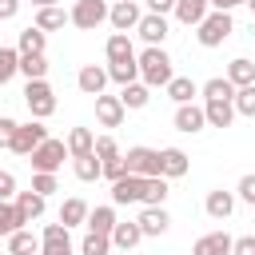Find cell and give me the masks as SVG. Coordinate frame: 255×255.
Masks as SVG:
<instances>
[{
	"label": "cell",
	"instance_id": "obj_46",
	"mask_svg": "<svg viewBox=\"0 0 255 255\" xmlns=\"http://www.w3.org/2000/svg\"><path fill=\"white\" fill-rule=\"evenodd\" d=\"M128 171V163H124V155H116V159H104V179H120Z\"/></svg>",
	"mask_w": 255,
	"mask_h": 255
},
{
	"label": "cell",
	"instance_id": "obj_3",
	"mask_svg": "<svg viewBox=\"0 0 255 255\" xmlns=\"http://www.w3.org/2000/svg\"><path fill=\"white\" fill-rule=\"evenodd\" d=\"M108 12H112L108 0H76L72 12H68V20H72L80 32H96L100 24H108Z\"/></svg>",
	"mask_w": 255,
	"mask_h": 255
},
{
	"label": "cell",
	"instance_id": "obj_20",
	"mask_svg": "<svg viewBox=\"0 0 255 255\" xmlns=\"http://www.w3.org/2000/svg\"><path fill=\"white\" fill-rule=\"evenodd\" d=\"M72 171H76V179H80V183H96V179L104 175V159H100L96 151L76 155V159H72Z\"/></svg>",
	"mask_w": 255,
	"mask_h": 255
},
{
	"label": "cell",
	"instance_id": "obj_39",
	"mask_svg": "<svg viewBox=\"0 0 255 255\" xmlns=\"http://www.w3.org/2000/svg\"><path fill=\"white\" fill-rule=\"evenodd\" d=\"M108 251H112V235H104V231H88L80 243V255H108Z\"/></svg>",
	"mask_w": 255,
	"mask_h": 255
},
{
	"label": "cell",
	"instance_id": "obj_34",
	"mask_svg": "<svg viewBox=\"0 0 255 255\" xmlns=\"http://www.w3.org/2000/svg\"><path fill=\"white\" fill-rule=\"evenodd\" d=\"M163 199H167V179L163 175H147L143 179V207H163Z\"/></svg>",
	"mask_w": 255,
	"mask_h": 255
},
{
	"label": "cell",
	"instance_id": "obj_38",
	"mask_svg": "<svg viewBox=\"0 0 255 255\" xmlns=\"http://www.w3.org/2000/svg\"><path fill=\"white\" fill-rule=\"evenodd\" d=\"M20 76L24 80H48V60L40 56H20Z\"/></svg>",
	"mask_w": 255,
	"mask_h": 255
},
{
	"label": "cell",
	"instance_id": "obj_40",
	"mask_svg": "<svg viewBox=\"0 0 255 255\" xmlns=\"http://www.w3.org/2000/svg\"><path fill=\"white\" fill-rule=\"evenodd\" d=\"M20 72V48H0V88Z\"/></svg>",
	"mask_w": 255,
	"mask_h": 255
},
{
	"label": "cell",
	"instance_id": "obj_35",
	"mask_svg": "<svg viewBox=\"0 0 255 255\" xmlns=\"http://www.w3.org/2000/svg\"><path fill=\"white\" fill-rule=\"evenodd\" d=\"M64 24H72V20H68V12H64L60 4H52V8H36V28L56 32V28H64Z\"/></svg>",
	"mask_w": 255,
	"mask_h": 255
},
{
	"label": "cell",
	"instance_id": "obj_41",
	"mask_svg": "<svg viewBox=\"0 0 255 255\" xmlns=\"http://www.w3.org/2000/svg\"><path fill=\"white\" fill-rule=\"evenodd\" d=\"M235 116H251L255 120V84H247V88H235Z\"/></svg>",
	"mask_w": 255,
	"mask_h": 255
},
{
	"label": "cell",
	"instance_id": "obj_30",
	"mask_svg": "<svg viewBox=\"0 0 255 255\" xmlns=\"http://www.w3.org/2000/svg\"><path fill=\"white\" fill-rule=\"evenodd\" d=\"M20 227H24V215H20L16 199H0V239H8V235L20 231Z\"/></svg>",
	"mask_w": 255,
	"mask_h": 255
},
{
	"label": "cell",
	"instance_id": "obj_33",
	"mask_svg": "<svg viewBox=\"0 0 255 255\" xmlns=\"http://www.w3.org/2000/svg\"><path fill=\"white\" fill-rule=\"evenodd\" d=\"M64 143H68L72 159H76V155H88V151H96V135H92V128H72Z\"/></svg>",
	"mask_w": 255,
	"mask_h": 255
},
{
	"label": "cell",
	"instance_id": "obj_12",
	"mask_svg": "<svg viewBox=\"0 0 255 255\" xmlns=\"http://www.w3.org/2000/svg\"><path fill=\"white\" fill-rule=\"evenodd\" d=\"M108 68H100V64H84L80 68V76H76V88L84 92V96H104V88H108Z\"/></svg>",
	"mask_w": 255,
	"mask_h": 255
},
{
	"label": "cell",
	"instance_id": "obj_15",
	"mask_svg": "<svg viewBox=\"0 0 255 255\" xmlns=\"http://www.w3.org/2000/svg\"><path fill=\"white\" fill-rule=\"evenodd\" d=\"M135 32L143 36V44H163V40H167V16H159V12H143L139 24H135Z\"/></svg>",
	"mask_w": 255,
	"mask_h": 255
},
{
	"label": "cell",
	"instance_id": "obj_9",
	"mask_svg": "<svg viewBox=\"0 0 255 255\" xmlns=\"http://www.w3.org/2000/svg\"><path fill=\"white\" fill-rule=\"evenodd\" d=\"M72 227L64 223H48L44 235H40V255H72Z\"/></svg>",
	"mask_w": 255,
	"mask_h": 255
},
{
	"label": "cell",
	"instance_id": "obj_5",
	"mask_svg": "<svg viewBox=\"0 0 255 255\" xmlns=\"http://www.w3.org/2000/svg\"><path fill=\"white\" fill-rule=\"evenodd\" d=\"M64 159H72V151H68V143L64 139H44L32 155H28V163H32V171H60L64 167Z\"/></svg>",
	"mask_w": 255,
	"mask_h": 255
},
{
	"label": "cell",
	"instance_id": "obj_32",
	"mask_svg": "<svg viewBox=\"0 0 255 255\" xmlns=\"http://www.w3.org/2000/svg\"><path fill=\"white\" fill-rule=\"evenodd\" d=\"M227 80H231L235 88H247V84H255V64H251L247 56H235V60L227 64Z\"/></svg>",
	"mask_w": 255,
	"mask_h": 255
},
{
	"label": "cell",
	"instance_id": "obj_7",
	"mask_svg": "<svg viewBox=\"0 0 255 255\" xmlns=\"http://www.w3.org/2000/svg\"><path fill=\"white\" fill-rule=\"evenodd\" d=\"M124 163H128V171L131 175H159V151L155 147H128V155H124Z\"/></svg>",
	"mask_w": 255,
	"mask_h": 255
},
{
	"label": "cell",
	"instance_id": "obj_45",
	"mask_svg": "<svg viewBox=\"0 0 255 255\" xmlns=\"http://www.w3.org/2000/svg\"><path fill=\"white\" fill-rule=\"evenodd\" d=\"M16 120L12 116H0V147H12V135H16Z\"/></svg>",
	"mask_w": 255,
	"mask_h": 255
},
{
	"label": "cell",
	"instance_id": "obj_6",
	"mask_svg": "<svg viewBox=\"0 0 255 255\" xmlns=\"http://www.w3.org/2000/svg\"><path fill=\"white\" fill-rule=\"evenodd\" d=\"M44 139H48L44 120H28V124H20V128H16V135H12V147H8V151H16V155H24V159H28Z\"/></svg>",
	"mask_w": 255,
	"mask_h": 255
},
{
	"label": "cell",
	"instance_id": "obj_21",
	"mask_svg": "<svg viewBox=\"0 0 255 255\" xmlns=\"http://www.w3.org/2000/svg\"><path fill=\"white\" fill-rule=\"evenodd\" d=\"M203 207H207V215H211V219H227V215L235 211V191H223V187H215V191H207Z\"/></svg>",
	"mask_w": 255,
	"mask_h": 255
},
{
	"label": "cell",
	"instance_id": "obj_44",
	"mask_svg": "<svg viewBox=\"0 0 255 255\" xmlns=\"http://www.w3.org/2000/svg\"><path fill=\"white\" fill-rule=\"evenodd\" d=\"M96 155H100V159H116V155H120V143H116L112 135H100V139H96Z\"/></svg>",
	"mask_w": 255,
	"mask_h": 255
},
{
	"label": "cell",
	"instance_id": "obj_53",
	"mask_svg": "<svg viewBox=\"0 0 255 255\" xmlns=\"http://www.w3.org/2000/svg\"><path fill=\"white\" fill-rule=\"evenodd\" d=\"M247 8H251V16H255V0H247Z\"/></svg>",
	"mask_w": 255,
	"mask_h": 255
},
{
	"label": "cell",
	"instance_id": "obj_28",
	"mask_svg": "<svg viewBox=\"0 0 255 255\" xmlns=\"http://www.w3.org/2000/svg\"><path fill=\"white\" fill-rule=\"evenodd\" d=\"M116 223H120V219H116V203H104V207H92V211H88V231H104V235H112Z\"/></svg>",
	"mask_w": 255,
	"mask_h": 255
},
{
	"label": "cell",
	"instance_id": "obj_27",
	"mask_svg": "<svg viewBox=\"0 0 255 255\" xmlns=\"http://www.w3.org/2000/svg\"><path fill=\"white\" fill-rule=\"evenodd\" d=\"M167 96H171L175 104H195V96H199V84H195L191 76H171V84H167Z\"/></svg>",
	"mask_w": 255,
	"mask_h": 255
},
{
	"label": "cell",
	"instance_id": "obj_16",
	"mask_svg": "<svg viewBox=\"0 0 255 255\" xmlns=\"http://www.w3.org/2000/svg\"><path fill=\"white\" fill-rule=\"evenodd\" d=\"M135 223H139V231H143V235L159 239V235H163V231L171 227V215H167V207H143Z\"/></svg>",
	"mask_w": 255,
	"mask_h": 255
},
{
	"label": "cell",
	"instance_id": "obj_50",
	"mask_svg": "<svg viewBox=\"0 0 255 255\" xmlns=\"http://www.w3.org/2000/svg\"><path fill=\"white\" fill-rule=\"evenodd\" d=\"M20 12V0H0V20H12Z\"/></svg>",
	"mask_w": 255,
	"mask_h": 255
},
{
	"label": "cell",
	"instance_id": "obj_55",
	"mask_svg": "<svg viewBox=\"0 0 255 255\" xmlns=\"http://www.w3.org/2000/svg\"><path fill=\"white\" fill-rule=\"evenodd\" d=\"M108 4H116V0H108Z\"/></svg>",
	"mask_w": 255,
	"mask_h": 255
},
{
	"label": "cell",
	"instance_id": "obj_1",
	"mask_svg": "<svg viewBox=\"0 0 255 255\" xmlns=\"http://www.w3.org/2000/svg\"><path fill=\"white\" fill-rule=\"evenodd\" d=\"M135 60H139V80H143L147 88H167V84H171L175 68H171V56L163 52V44H147Z\"/></svg>",
	"mask_w": 255,
	"mask_h": 255
},
{
	"label": "cell",
	"instance_id": "obj_19",
	"mask_svg": "<svg viewBox=\"0 0 255 255\" xmlns=\"http://www.w3.org/2000/svg\"><path fill=\"white\" fill-rule=\"evenodd\" d=\"M207 12H211V0H175V12H171V16H175L179 24H187V28H195Z\"/></svg>",
	"mask_w": 255,
	"mask_h": 255
},
{
	"label": "cell",
	"instance_id": "obj_31",
	"mask_svg": "<svg viewBox=\"0 0 255 255\" xmlns=\"http://www.w3.org/2000/svg\"><path fill=\"white\" fill-rule=\"evenodd\" d=\"M44 44H48V32L32 24V28H24V32H20V44H16V48H20V56H40V52H44Z\"/></svg>",
	"mask_w": 255,
	"mask_h": 255
},
{
	"label": "cell",
	"instance_id": "obj_14",
	"mask_svg": "<svg viewBox=\"0 0 255 255\" xmlns=\"http://www.w3.org/2000/svg\"><path fill=\"white\" fill-rule=\"evenodd\" d=\"M124 116H128V108H124L120 96H96V120H100L104 128H120Z\"/></svg>",
	"mask_w": 255,
	"mask_h": 255
},
{
	"label": "cell",
	"instance_id": "obj_48",
	"mask_svg": "<svg viewBox=\"0 0 255 255\" xmlns=\"http://www.w3.org/2000/svg\"><path fill=\"white\" fill-rule=\"evenodd\" d=\"M0 199H16V175L0 171Z\"/></svg>",
	"mask_w": 255,
	"mask_h": 255
},
{
	"label": "cell",
	"instance_id": "obj_36",
	"mask_svg": "<svg viewBox=\"0 0 255 255\" xmlns=\"http://www.w3.org/2000/svg\"><path fill=\"white\" fill-rule=\"evenodd\" d=\"M199 96H203V100H235V84H231L227 76H211V80L199 88Z\"/></svg>",
	"mask_w": 255,
	"mask_h": 255
},
{
	"label": "cell",
	"instance_id": "obj_43",
	"mask_svg": "<svg viewBox=\"0 0 255 255\" xmlns=\"http://www.w3.org/2000/svg\"><path fill=\"white\" fill-rule=\"evenodd\" d=\"M235 199H243V203H251V207H255V171H247V175L239 179V187H235Z\"/></svg>",
	"mask_w": 255,
	"mask_h": 255
},
{
	"label": "cell",
	"instance_id": "obj_2",
	"mask_svg": "<svg viewBox=\"0 0 255 255\" xmlns=\"http://www.w3.org/2000/svg\"><path fill=\"white\" fill-rule=\"evenodd\" d=\"M231 32H235V20H231V12H219V8H211V12L195 24V40H199V48H219Z\"/></svg>",
	"mask_w": 255,
	"mask_h": 255
},
{
	"label": "cell",
	"instance_id": "obj_22",
	"mask_svg": "<svg viewBox=\"0 0 255 255\" xmlns=\"http://www.w3.org/2000/svg\"><path fill=\"white\" fill-rule=\"evenodd\" d=\"M44 203H48V195H40V191H16V207H20V215H24V223H32V219H40L44 215Z\"/></svg>",
	"mask_w": 255,
	"mask_h": 255
},
{
	"label": "cell",
	"instance_id": "obj_23",
	"mask_svg": "<svg viewBox=\"0 0 255 255\" xmlns=\"http://www.w3.org/2000/svg\"><path fill=\"white\" fill-rule=\"evenodd\" d=\"M120 100H124V108H128V112H139V108H147V100H151V88H147L143 80H135V84H124V88H120Z\"/></svg>",
	"mask_w": 255,
	"mask_h": 255
},
{
	"label": "cell",
	"instance_id": "obj_10",
	"mask_svg": "<svg viewBox=\"0 0 255 255\" xmlns=\"http://www.w3.org/2000/svg\"><path fill=\"white\" fill-rule=\"evenodd\" d=\"M139 4L135 0H116L112 4V12H108V24L116 28V32H135V24H139Z\"/></svg>",
	"mask_w": 255,
	"mask_h": 255
},
{
	"label": "cell",
	"instance_id": "obj_49",
	"mask_svg": "<svg viewBox=\"0 0 255 255\" xmlns=\"http://www.w3.org/2000/svg\"><path fill=\"white\" fill-rule=\"evenodd\" d=\"M147 12H159V16H167V12H175V0H147Z\"/></svg>",
	"mask_w": 255,
	"mask_h": 255
},
{
	"label": "cell",
	"instance_id": "obj_29",
	"mask_svg": "<svg viewBox=\"0 0 255 255\" xmlns=\"http://www.w3.org/2000/svg\"><path fill=\"white\" fill-rule=\"evenodd\" d=\"M8 255H40V239L28 227H20V231L8 235Z\"/></svg>",
	"mask_w": 255,
	"mask_h": 255
},
{
	"label": "cell",
	"instance_id": "obj_11",
	"mask_svg": "<svg viewBox=\"0 0 255 255\" xmlns=\"http://www.w3.org/2000/svg\"><path fill=\"white\" fill-rule=\"evenodd\" d=\"M187 167H191V159L183 147H159V175L163 179H183Z\"/></svg>",
	"mask_w": 255,
	"mask_h": 255
},
{
	"label": "cell",
	"instance_id": "obj_25",
	"mask_svg": "<svg viewBox=\"0 0 255 255\" xmlns=\"http://www.w3.org/2000/svg\"><path fill=\"white\" fill-rule=\"evenodd\" d=\"M139 239H143V231H139V223H135V219H128V223H116V227H112V247H120V251H131Z\"/></svg>",
	"mask_w": 255,
	"mask_h": 255
},
{
	"label": "cell",
	"instance_id": "obj_18",
	"mask_svg": "<svg viewBox=\"0 0 255 255\" xmlns=\"http://www.w3.org/2000/svg\"><path fill=\"white\" fill-rule=\"evenodd\" d=\"M203 116H207V128H231L235 104L231 100H203Z\"/></svg>",
	"mask_w": 255,
	"mask_h": 255
},
{
	"label": "cell",
	"instance_id": "obj_42",
	"mask_svg": "<svg viewBox=\"0 0 255 255\" xmlns=\"http://www.w3.org/2000/svg\"><path fill=\"white\" fill-rule=\"evenodd\" d=\"M32 191H40V195H52V191H60V183H56V171H36V175H32Z\"/></svg>",
	"mask_w": 255,
	"mask_h": 255
},
{
	"label": "cell",
	"instance_id": "obj_47",
	"mask_svg": "<svg viewBox=\"0 0 255 255\" xmlns=\"http://www.w3.org/2000/svg\"><path fill=\"white\" fill-rule=\"evenodd\" d=\"M231 255H255V235H239L231 243Z\"/></svg>",
	"mask_w": 255,
	"mask_h": 255
},
{
	"label": "cell",
	"instance_id": "obj_4",
	"mask_svg": "<svg viewBox=\"0 0 255 255\" xmlns=\"http://www.w3.org/2000/svg\"><path fill=\"white\" fill-rule=\"evenodd\" d=\"M24 104H28L32 120H48V116L56 112V92H52V84H48V80H28V84H24Z\"/></svg>",
	"mask_w": 255,
	"mask_h": 255
},
{
	"label": "cell",
	"instance_id": "obj_37",
	"mask_svg": "<svg viewBox=\"0 0 255 255\" xmlns=\"http://www.w3.org/2000/svg\"><path fill=\"white\" fill-rule=\"evenodd\" d=\"M108 76L124 88V84H135L139 80V60H120V64H108Z\"/></svg>",
	"mask_w": 255,
	"mask_h": 255
},
{
	"label": "cell",
	"instance_id": "obj_52",
	"mask_svg": "<svg viewBox=\"0 0 255 255\" xmlns=\"http://www.w3.org/2000/svg\"><path fill=\"white\" fill-rule=\"evenodd\" d=\"M52 4H60V0H32V8H52Z\"/></svg>",
	"mask_w": 255,
	"mask_h": 255
},
{
	"label": "cell",
	"instance_id": "obj_13",
	"mask_svg": "<svg viewBox=\"0 0 255 255\" xmlns=\"http://www.w3.org/2000/svg\"><path fill=\"white\" fill-rule=\"evenodd\" d=\"M203 128H207V116H203L199 104H175V131L195 135V131H203Z\"/></svg>",
	"mask_w": 255,
	"mask_h": 255
},
{
	"label": "cell",
	"instance_id": "obj_54",
	"mask_svg": "<svg viewBox=\"0 0 255 255\" xmlns=\"http://www.w3.org/2000/svg\"><path fill=\"white\" fill-rule=\"evenodd\" d=\"M251 36H255V20H251Z\"/></svg>",
	"mask_w": 255,
	"mask_h": 255
},
{
	"label": "cell",
	"instance_id": "obj_8",
	"mask_svg": "<svg viewBox=\"0 0 255 255\" xmlns=\"http://www.w3.org/2000/svg\"><path fill=\"white\" fill-rule=\"evenodd\" d=\"M143 199V175H131L124 171L120 179H112V203L124 207V203H139Z\"/></svg>",
	"mask_w": 255,
	"mask_h": 255
},
{
	"label": "cell",
	"instance_id": "obj_17",
	"mask_svg": "<svg viewBox=\"0 0 255 255\" xmlns=\"http://www.w3.org/2000/svg\"><path fill=\"white\" fill-rule=\"evenodd\" d=\"M231 235L227 231H207V235H199L195 239V247H191V255H231Z\"/></svg>",
	"mask_w": 255,
	"mask_h": 255
},
{
	"label": "cell",
	"instance_id": "obj_51",
	"mask_svg": "<svg viewBox=\"0 0 255 255\" xmlns=\"http://www.w3.org/2000/svg\"><path fill=\"white\" fill-rule=\"evenodd\" d=\"M239 4H247V0H211V8H219V12H231V8H239Z\"/></svg>",
	"mask_w": 255,
	"mask_h": 255
},
{
	"label": "cell",
	"instance_id": "obj_26",
	"mask_svg": "<svg viewBox=\"0 0 255 255\" xmlns=\"http://www.w3.org/2000/svg\"><path fill=\"white\" fill-rule=\"evenodd\" d=\"M104 56H108V64H120V60H135V48H131L128 32H116V36H108V48H104Z\"/></svg>",
	"mask_w": 255,
	"mask_h": 255
},
{
	"label": "cell",
	"instance_id": "obj_24",
	"mask_svg": "<svg viewBox=\"0 0 255 255\" xmlns=\"http://www.w3.org/2000/svg\"><path fill=\"white\" fill-rule=\"evenodd\" d=\"M88 211H92V207H88L80 195H72V199L60 203V223H64V227H80V223H88Z\"/></svg>",
	"mask_w": 255,
	"mask_h": 255
}]
</instances>
